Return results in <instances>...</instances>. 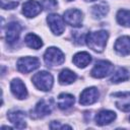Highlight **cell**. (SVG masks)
Returning a JSON list of instances; mask_svg holds the SVG:
<instances>
[{
  "label": "cell",
  "mask_w": 130,
  "mask_h": 130,
  "mask_svg": "<svg viewBox=\"0 0 130 130\" xmlns=\"http://www.w3.org/2000/svg\"><path fill=\"white\" fill-rule=\"evenodd\" d=\"M109 34L106 30H96L90 31L85 36L86 45L94 52H103L106 48Z\"/></svg>",
  "instance_id": "cell-1"
},
{
  "label": "cell",
  "mask_w": 130,
  "mask_h": 130,
  "mask_svg": "<svg viewBox=\"0 0 130 130\" xmlns=\"http://www.w3.org/2000/svg\"><path fill=\"white\" fill-rule=\"evenodd\" d=\"M32 83L36 85V87L40 90H43V91H48L52 88L53 86V82H54V79H53V76L51 73H49L48 71H39L37 72L32 78Z\"/></svg>",
  "instance_id": "cell-2"
},
{
  "label": "cell",
  "mask_w": 130,
  "mask_h": 130,
  "mask_svg": "<svg viewBox=\"0 0 130 130\" xmlns=\"http://www.w3.org/2000/svg\"><path fill=\"white\" fill-rule=\"evenodd\" d=\"M44 61L48 66H60L65 61V56L61 50L56 47H50L44 54Z\"/></svg>",
  "instance_id": "cell-3"
},
{
  "label": "cell",
  "mask_w": 130,
  "mask_h": 130,
  "mask_svg": "<svg viewBox=\"0 0 130 130\" xmlns=\"http://www.w3.org/2000/svg\"><path fill=\"white\" fill-rule=\"evenodd\" d=\"M114 70V66L111 62L107 60H100L95 63L93 68L90 71V75L94 78H104L112 73Z\"/></svg>",
  "instance_id": "cell-4"
},
{
  "label": "cell",
  "mask_w": 130,
  "mask_h": 130,
  "mask_svg": "<svg viewBox=\"0 0 130 130\" xmlns=\"http://www.w3.org/2000/svg\"><path fill=\"white\" fill-rule=\"evenodd\" d=\"M54 107V101L52 99L50 100H41L36 105V108L34 111H31V118H43L47 115H50Z\"/></svg>",
  "instance_id": "cell-5"
},
{
  "label": "cell",
  "mask_w": 130,
  "mask_h": 130,
  "mask_svg": "<svg viewBox=\"0 0 130 130\" xmlns=\"http://www.w3.org/2000/svg\"><path fill=\"white\" fill-rule=\"evenodd\" d=\"M17 69L22 73H29L40 66V60L37 57H22L17 61Z\"/></svg>",
  "instance_id": "cell-6"
},
{
  "label": "cell",
  "mask_w": 130,
  "mask_h": 130,
  "mask_svg": "<svg viewBox=\"0 0 130 130\" xmlns=\"http://www.w3.org/2000/svg\"><path fill=\"white\" fill-rule=\"evenodd\" d=\"M47 22L54 35L60 36L65 30V21L64 19L56 13H51L47 16Z\"/></svg>",
  "instance_id": "cell-7"
},
{
  "label": "cell",
  "mask_w": 130,
  "mask_h": 130,
  "mask_svg": "<svg viewBox=\"0 0 130 130\" xmlns=\"http://www.w3.org/2000/svg\"><path fill=\"white\" fill-rule=\"evenodd\" d=\"M63 19L64 21L73 26V27H79L82 24V20H83V14L80 10L78 9H68L64 12L63 14Z\"/></svg>",
  "instance_id": "cell-8"
},
{
  "label": "cell",
  "mask_w": 130,
  "mask_h": 130,
  "mask_svg": "<svg viewBox=\"0 0 130 130\" xmlns=\"http://www.w3.org/2000/svg\"><path fill=\"white\" fill-rule=\"evenodd\" d=\"M99 96H100V92L96 87H94V86L87 87V88L83 89V91L80 93L79 103L82 106L92 105L99 100Z\"/></svg>",
  "instance_id": "cell-9"
},
{
  "label": "cell",
  "mask_w": 130,
  "mask_h": 130,
  "mask_svg": "<svg viewBox=\"0 0 130 130\" xmlns=\"http://www.w3.org/2000/svg\"><path fill=\"white\" fill-rule=\"evenodd\" d=\"M21 32V25L16 21H11L7 24L5 29V38L8 44L15 43Z\"/></svg>",
  "instance_id": "cell-10"
},
{
  "label": "cell",
  "mask_w": 130,
  "mask_h": 130,
  "mask_svg": "<svg viewBox=\"0 0 130 130\" xmlns=\"http://www.w3.org/2000/svg\"><path fill=\"white\" fill-rule=\"evenodd\" d=\"M8 120L13 124V126L17 129H23L26 127L25 122V113L20 110H11L7 114Z\"/></svg>",
  "instance_id": "cell-11"
},
{
  "label": "cell",
  "mask_w": 130,
  "mask_h": 130,
  "mask_svg": "<svg viewBox=\"0 0 130 130\" xmlns=\"http://www.w3.org/2000/svg\"><path fill=\"white\" fill-rule=\"evenodd\" d=\"M42 8L43 6L40 2L36 0H27L22 5V13L24 14V16L31 18V17L37 16L39 13H41Z\"/></svg>",
  "instance_id": "cell-12"
},
{
  "label": "cell",
  "mask_w": 130,
  "mask_h": 130,
  "mask_svg": "<svg viewBox=\"0 0 130 130\" xmlns=\"http://www.w3.org/2000/svg\"><path fill=\"white\" fill-rule=\"evenodd\" d=\"M113 96L116 98L115 105L119 110L123 112L130 111V91L117 92V93H114Z\"/></svg>",
  "instance_id": "cell-13"
},
{
  "label": "cell",
  "mask_w": 130,
  "mask_h": 130,
  "mask_svg": "<svg viewBox=\"0 0 130 130\" xmlns=\"http://www.w3.org/2000/svg\"><path fill=\"white\" fill-rule=\"evenodd\" d=\"M10 89L12 94L18 100H23L27 96V90L24 83L19 78H14L10 82Z\"/></svg>",
  "instance_id": "cell-14"
},
{
  "label": "cell",
  "mask_w": 130,
  "mask_h": 130,
  "mask_svg": "<svg viewBox=\"0 0 130 130\" xmlns=\"http://www.w3.org/2000/svg\"><path fill=\"white\" fill-rule=\"evenodd\" d=\"M115 51L122 56H127L130 54V37L123 36L117 39L114 45Z\"/></svg>",
  "instance_id": "cell-15"
},
{
  "label": "cell",
  "mask_w": 130,
  "mask_h": 130,
  "mask_svg": "<svg viewBox=\"0 0 130 130\" xmlns=\"http://www.w3.org/2000/svg\"><path fill=\"white\" fill-rule=\"evenodd\" d=\"M116 119V113L110 110H102L95 116V123L99 126H104L112 123Z\"/></svg>",
  "instance_id": "cell-16"
},
{
  "label": "cell",
  "mask_w": 130,
  "mask_h": 130,
  "mask_svg": "<svg viewBox=\"0 0 130 130\" xmlns=\"http://www.w3.org/2000/svg\"><path fill=\"white\" fill-rule=\"evenodd\" d=\"M72 62L78 68H85L91 62V56L87 52H78L73 56Z\"/></svg>",
  "instance_id": "cell-17"
},
{
  "label": "cell",
  "mask_w": 130,
  "mask_h": 130,
  "mask_svg": "<svg viewBox=\"0 0 130 130\" xmlns=\"http://www.w3.org/2000/svg\"><path fill=\"white\" fill-rule=\"evenodd\" d=\"M75 102V99H74V95L70 94V93H60L58 95V107L59 109L61 110H67L69 109L70 107L73 106Z\"/></svg>",
  "instance_id": "cell-18"
},
{
  "label": "cell",
  "mask_w": 130,
  "mask_h": 130,
  "mask_svg": "<svg viewBox=\"0 0 130 130\" xmlns=\"http://www.w3.org/2000/svg\"><path fill=\"white\" fill-rule=\"evenodd\" d=\"M109 12V5L106 2H101L91 7V15L95 19H101L105 17Z\"/></svg>",
  "instance_id": "cell-19"
},
{
  "label": "cell",
  "mask_w": 130,
  "mask_h": 130,
  "mask_svg": "<svg viewBox=\"0 0 130 130\" xmlns=\"http://www.w3.org/2000/svg\"><path fill=\"white\" fill-rule=\"evenodd\" d=\"M59 82L63 85H67V84H71L73 83L76 79H77V75L75 72L71 71L70 69H63L60 74H59Z\"/></svg>",
  "instance_id": "cell-20"
},
{
  "label": "cell",
  "mask_w": 130,
  "mask_h": 130,
  "mask_svg": "<svg viewBox=\"0 0 130 130\" xmlns=\"http://www.w3.org/2000/svg\"><path fill=\"white\" fill-rule=\"evenodd\" d=\"M24 43L26 44L27 47H29L30 49H35V50H38V49L42 48V46H43L42 39L39 36H37V35H35L32 32L27 34L25 36Z\"/></svg>",
  "instance_id": "cell-21"
},
{
  "label": "cell",
  "mask_w": 130,
  "mask_h": 130,
  "mask_svg": "<svg viewBox=\"0 0 130 130\" xmlns=\"http://www.w3.org/2000/svg\"><path fill=\"white\" fill-rule=\"evenodd\" d=\"M116 18L119 24L126 26V27H130V10L120 9L117 12Z\"/></svg>",
  "instance_id": "cell-22"
},
{
  "label": "cell",
  "mask_w": 130,
  "mask_h": 130,
  "mask_svg": "<svg viewBox=\"0 0 130 130\" xmlns=\"http://www.w3.org/2000/svg\"><path fill=\"white\" fill-rule=\"evenodd\" d=\"M130 77L129 75V72L125 69V68H119L114 74L113 76L111 77V81L113 83H119V82H123V81H126L128 80Z\"/></svg>",
  "instance_id": "cell-23"
},
{
  "label": "cell",
  "mask_w": 130,
  "mask_h": 130,
  "mask_svg": "<svg viewBox=\"0 0 130 130\" xmlns=\"http://www.w3.org/2000/svg\"><path fill=\"white\" fill-rule=\"evenodd\" d=\"M18 5L17 0H1V7L3 9H13Z\"/></svg>",
  "instance_id": "cell-24"
},
{
  "label": "cell",
  "mask_w": 130,
  "mask_h": 130,
  "mask_svg": "<svg viewBox=\"0 0 130 130\" xmlns=\"http://www.w3.org/2000/svg\"><path fill=\"white\" fill-rule=\"evenodd\" d=\"M57 4L58 3H57L56 0H43V2H42V6L46 10H53V9H55Z\"/></svg>",
  "instance_id": "cell-25"
},
{
  "label": "cell",
  "mask_w": 130,
  "mask_h": 130,
  "mask_svg": "<svg viewBox=\"0 0 130 130\" xmlns=\"http://www.w3.org/2000/svg\"><path fill=\"white\" fill-rule=\"evenodd\" d=\"M85 1H89V2H91V1H96V0H85Z\"/></svg>",
  "instance_id": "cell-26"
},
{
  "label": "cell",
  "mask_w": 130,
  "mask_h": 130,
  "mask_svg": "<svg viewBox=\"0 0 130 130\" xmlns=\"http://www.w3.org/2000/svg\"><path fill=\"white\" fill-rule=\"evenodd\" d=\"M68 1H72V0H68Z\"/></svg>",
  "instance_id": "cell-27"
},
{
  "label": "cell",
  "mask_w": 130,
  "mask_h": 130,
  "mask_svg": "<svg viewBox=\"0 0 130 130\" xmlns=\"http://www.w3.org/2000/svg\"><path fill=\"white\" fill-rule=\"evenodd\" d=\"M129 120H130V118H129Z\"/></svg>",
  "instance_id": "cell-28"
}]
</instances>
